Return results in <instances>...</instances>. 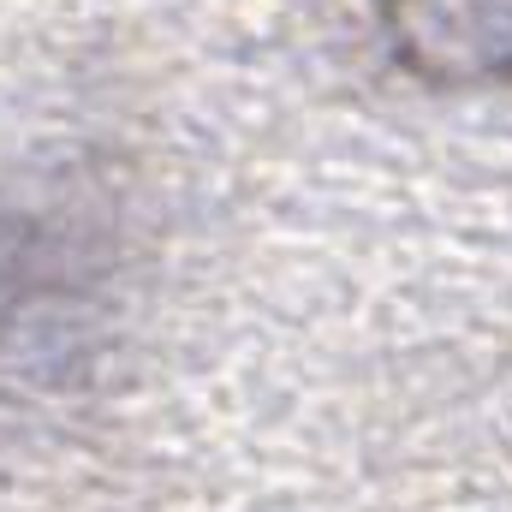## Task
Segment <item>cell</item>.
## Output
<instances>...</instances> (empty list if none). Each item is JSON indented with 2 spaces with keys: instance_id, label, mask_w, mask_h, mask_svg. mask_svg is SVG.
Returning a JSON list of instances; mask_svg holds the SVG:
<instances>
[{
  "instance_id": "cell-1",
  "label": "cell",
  "mask_w": 512,
  "mask_h": 512,
  "mask_svg": "<svg viewBox=\"0 0 512 512\" xmlns=\"http://www.w3.org/2000/svg\"><path fill=\"white\" fill-rule=\"evenodd\" d=\"M382 24L423 78H512V0H382Z\"/></svg>"
}]
</instances>
